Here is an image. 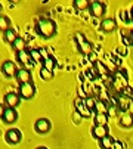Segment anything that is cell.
Segmentation results:
<instances>
[{
  "label": "cell",
  "instance_id": "19",
  "mask_svg": "<svg viewBox=\"0 0 133 149\" xmlns=\"http://www.w3.org/2000/svg\"><path fill=\"white\" fill-rule=\"evenodd\" d=\"M56 67V59L53 56H48L43 59V68H46L49 71H53V68Z\"/></svg>",
  "mask_w": 133,
  "mask_h": 149
},
{
  "label": "cell",
  "instance_id": "10",
  "mask_svg": "<svg viewBox=\"0 0 133 149\" xmlns=\"http://www.w3.org/2000/svg\"><path fill=\"white\" fill-rule=\"evenodd\" d=\"M50 127H52V124H50V121L46 120V118H40V120H37L36 124H34L36 132H37V133H41V134L50 132Z\"/></svg>",
  "mask_w": 133,
  "mask_h": 149
},
{
  "label": "cell",
  "instance_id": "1",
  "mask_svg": "<svg viewBox=\"0 0 133 149\" xmlns=\"http://www.w3.org/2000/svg\"><path fill=\"white\" fill-rule=\"evenodd\" d=\"M36 30H37V33L41 37L50 38L56 33V24L53 22L52 19H40V21H37V24H36Z\"/></svg>",
  "mask_w": 133,
  "mask_h": 149
},
{
  "label": "cell",
  "instance_id": "11",
  "mask_svg": "<svg viewBox=\"0 0 133 149\" xmlns=\"http://www.w3.org/2000/svg\"><path fill=\"white\" fill-rule=\"evenodd\" d=\"M19 100H21V96H19V93H13V92H10V93H6L5 95V105L8 106V108H16V106L19 105Z\"/></svg>",
  "mask_w": 133,
  "mask_h": 149
},
{
  "label": "cell",
  "instance_id": "26",
  "mask_svg": "<svg viewBox=\"0 0 133 149\" xmlns=\"http://www.w3.org/2000/svg\"><path fill=\"white\" fill-rule=\"evenodd\" d=\"M86 105H87V108L90 109V112H95L96 114V100H95V97L89 96L86 99Z\"/></svg>",
  "mask_w": 133,
  "mask_h": 149
},
{
  "label": "cell",
  "instance_id": "32",
  "mask_svg": "<svg viewBox=\"0 0 133 149\" xmlns=\"http://www.w3.org/2000/svg\"><path fill=\"white\" fill-rule=\"evenodd\" d=\"M73 115H74V117H73V118H74V121H76V123H77V124H78V123H80V121H81V118H83V117H81V115H80V114H78V112H77V111H76V112H74V114H73Z\"/></svg>",
  "mask_w": 133,
  "mask_h": 149
},
{
  "label": "cell",
  "instance_id": "22",
  "mask_svg": "<svg viewBox=\"0 0 133 149\" xmlns=\"http://www.w3.org/2000/svg\"><path fill=\"white\" fill-rule=\"evenodd\" d=\"M12 47H13V50L18 53V52H22V50H25V41H24V38H21V37H18L16 40H15V43L12 45Z\"/></svg>",
  "mask_w": 133,
  "mask_h": 149
},
{
  "label": "cell",
  "instance_id": "24",
  "mask_svg": "<svg viewBox=\"0 0 133 149\" xmlns=\"http://www.w3.org/2000/svg\"><path fill=\"white\" fill-rule=\"evenodd\" d=\"M3 34H5V40L8 41V43H10V45H13V43H15V40L18 38L16 33H15L13 30H10V28H9L6 33H3Z\"/></svg>",
  "mask_w": 133,
  "mask_h": 149
},
{
  "label": "cell",
  "instance_id": "25",
  "mask_svg": "<svg viewBox=\"0 0 133 149\" xmlns=\"http://www.w3.org/2000/svg\"><path fill=\"white\" fill-rule=\"evenodd\" d=\"M40 77H41V80H44V81H49V80L53 78V71H49V70H46V68H41V70H40Z\"/></svg>",
  "mask_w": 133,
  "mask_h": 149
},
{
  "label": "cell",
  "instance_id": "30",
  "mask_svg": "<svg viewBox=\"0 0 133 149\" xmlns=\"http://www.w3.org/2000/svg\"><path fill=\"white\" fill-rule=\"evenodd\" d=\"M111 149H124V143H123L121 140H114Z\"/></svg>",
  "mask_w": 133,
  "mask_h": 149
},
{
  "label": "cell",
  "instance_id": "34",
  "mask_svg": "<svg viewBox=\"0 0 133 149\" xmlns=\"http://www.w3.org/2000/svg\"><path fill=\"white\" fill-rule=\"evenodd\" d=\"M130 100H132V103H133V90H132V95H130Z\"/></svg>",
  "mask_w": 133,
  "mask_h": 149
},
{
  "label": "cell",
  "instance_id": "4",
  "mask_svg": "<svg viewBox=\"0 0 133 149\" xmlns=\"http://www.w3.org/2000/svg\"><path fill=\"white\" fill-rule=\"evenodd\" d=\"M130 105H132V100H130L129 96H126L123 93H118L116 96V106H117L118 111H121V112L126 114L129 111V108H130Z\"/></svg>",
  "mask_w": 133,
  "mask_h": 149
},
{
  "label": "cell",
  "instance_id": "29",
  "mask_svg": "<svg viewBox=\"0 0 133 149\" xmlns=\"http://www.w3.org/2000/svg\"><path fill=\"white\" fill-rule=\"evenodd\" d=\"M116 55H118V56H126L127 55V47L126 46H118V47H116Z\"/></svg>",
  "mask_w": 133,
  "mask_h": 149
},
{
  "label": "cell",
  "instance_id": "6",
  "mask_svg": "<svg viewBox=\"0 0 133 149\" xmlns=\"http://www.w3.org/2000/svg\"><path fill=\"white\" fill-rule=\"evenodd\" d=\"M16 59H18V62H19L25 70L31 68V65H33V61H31L30 52H28L27 49H25V50H22V52H18V53H16Z\"/></svg>",
  "mask_w": 133,
  "mask_h": 149
},
{
  "label": "cell",
  "instance_id": "33",
  "mask_svg": "<svg viewBox=\"0 0 133 149\" xmlns=\"http://www.w3.org/2000/svg\"><path fill=\"white\" fill-rule=\"evenodd\" d=\"M5 111H6V108L3 106V103H0V118H3V114H5Z\"/></svg>",
  "mask_w": 133,
  "mask_h": 149
},
{
  "label": "cell",
  "instance_id": "36",
  "mask_svg": "<svg viewBox=\"0 0 133 149\" xmlns=\"http://www.w3.org/2000/svg\"><path fill=\"white\" fill-rule=\"evenodd\" d=\"M37 149H48V148H44V146H40V148H37Z\"/></svg>",
  "mask_w": 133,
  "mask_h": 149
},
{
  "label": "cell",
  "instance_id": "16",
  "mask_svg": "<svg viewBox=\"0 0 133 149\" xmlns=\"http://www.w3.org/2000/svg\"><path fill=\"white\" fill-rule=\"evenodd\" d=\"M120 125L124 127V129H130V127H133V112H126L124 115H121Z\"/></svg>",
  "mask_w": 133,
  "mask_h": 149
},
{
  "label": "cell",
  "instance_id": "5",
  "mask_svg": "<svg viewBox=\"0 0 133 149\" xmlns=\"http://www.w3.org/2000/svg\"><path fill=\"white\" fill-rule=\"evenodd\" d=\"M74 108H76V111H77L83 118L92 117L90 109H89V108H87V105H86V99H80V97H77V99L74 100Z\"/></svg>",
  "mask_w": 133,
  "mask_h": 149
},
{
  "label": "cell",
  "instance_id": "23",
  "mask_svg": "<svg viewBox=\"0 0 133 149\" xmlns=\"http://www.w3.org/2000/svg\"><path fill=\"white\" fill-rule=\"evenodd\" d=\"M89 6H90V2H89V0H76V2H74V8L77 10L89 9Z\"/></svg>",
  "mask_w": 133,
  "mask_h": 149
},
{
  "label": "cell",
  "instance_id": "18",
  "mask_svg": "<svg viewBox=\"0 0 133 149\" xmlns=\"http://www.w3.org/2000/svg\"><path fill=\"white\" fill-rule=\"evenodd\" d=\"M108 114L105 112H98L95 114V125H108Z\"/></svg>",
  "mask_w": 133,
  "mask_h": 149
},
{
  "label": "cell",
  "instance_id": "14",
  "mask_svg": "<svg viewBox=\"0 0 133 149\" xmlns=\"http://www.w3.org/2000/svg\"><path fill=\"white\" fill-rule=\"evenodd\" d=\"M116 28H117V22H116V19H113V18L104 19L101 22V30L104 33H113Z\"/></svg>",
  "mask_w": 133,
  "mask_h": 149
},
{
  "label": "cell",
  "instance_id": "17",
  "mask_svg": "<svg viewBox=\"0 0 133 149\" xmlns=\"http://www.w3.org/2000/svg\"><path fill=\"white\" fill-rule=\"evenodd\" d=\"M121 41L123 46H133V31H126L121 30Z\"/></svg>",
  "mask_w": 133,
  "mask_h": 149
},
{
  "label": "cell",
  "instance_id": "13",
  "mask_svg": "<svg viewBox=\"0 0 133 149\" xmlns=\"http://www.w3.org/2000/svg\"><path fill=\"white\" fill-rule=\"evenodd\" d=\"M16 67H15V63L12 61H6L3 62V65H2V72L6 75V77H15L16 75Z\"/></svg>",
  "mask_w": 133,
  "mask_h": 149
},
{
  "label": "cell",
  "instance_id": "3",
  "mask_svg": "<svg viewBox=\"0 0 133 149\" xmlns=\"http://www.w3.org/2000/svg\"><path fill=\"white\" fill-rule=\"evenodd\" d=\"M36 95V86L34 83H25V84H19V96L22 99H31Z\"/></svg>",
  "mask_w": 133,
  "mask_h": 149
},
{
  "label": "cell",
  "instance_id": "27",
  "mask_svg": "<svg viewBox=\"0 0 133 149\" xmlns=\"http://www.w3.org/2000/svg\"><path fill=\"white\" fill-rule=\"evenodd\" d=\"M0 30L3 33H6L9 30V19L6 16H0Z\"/></svg>",
  "mask_w": 133,
  "mask_h": 149
},
{
  "label": "cell",
  "instance_id": "2",
  "mask_svg": "<svg viewBox=\"0 0 133 149\" xmlns=\"http://www.w3.org/2000/svg\"><path fill=\"white\" fill-rule=\"evenodd\" d=\"M76 43H77V47H78V50L83 53V55H90L92 53V45L89 43V41L86 40V37L81 34V33H76Z\"/></svg>",
  "mask_w": 133,
  "mask_h": 149
},
{
  "label": "cell",
  "instance_id": "28",
  "mask_svg": "<svg viewBox=\"0 0 133 149\" xmlns=\"http://www.w3.org/2000/svg\"><path fill=\"white\" fill-rule=\"evenodd\" d=\"M106 56L114 62V65H117V67H120V65H121V58H118L116 53H106Z\"/></svg>",
  "mask_w": 133,
  "mask_h": 149
},
{
  "label": "cell",
  "instance_id": "21",
  "mask_svg": "<svg viewBox=\"0 0 133 149\" xmlns=\"http://www.w3.org/2000/svg\"><path fill=\"white\" fill-rule=\"evenodd\" d=\"M114 140H116L114 137L106 136V137H104V139H101V140H99V146H101L102 149H111V146H113Z\"/></svg>",
  "mask_w": 133,
  "mask_h": 149
},
{
  "label": "cell",
  "instance_id": "12",
  "mask_svg": "<svg viewBox=\"0 0 133 149\" xmlns=\"http://www.w3.org/2000/svg\"><path fill=\"white\" fill-rule=\"evenodd\" d=\"M16 80L19 81V84H25V83H31V72L30 70H25V68H19L16 71Z\"/></svg>",
  "mask_w": 133,
  "mask_h": 149
},
{
  "label": "cell",
  "instance_id": "35",
  "mask_svg": "<svg viewBox=\"0 0 133 149\" xmlns=\"http://www.w3.org/2000/svg\"><path fill=\"white\" fill-rule=\"evenodd\" d=\"M130 13H132V19H133V8L130 9Z\"/></svg>",
  "mask_w": 133,
  "mask_h": 149
},
{
  "label": "cell",
  "instance_id": "20",
  "mask_svg": "<svg viewBox=\"0 0 133 149\" xmlns=\"http://www.w3.org/2000/svg\"><path fill=\"white\" fill-rule=\"evenodd\" d=\"M30 56H31L33 63H43V56H41L38 49H31L30 50Z\"/></svg>",
  "mask_w": 133,
  "mask_h": 149
},
{
  "label": "cell",
  "instance_id": "8",
  "mask_svg": "<svg viewBox=\"0 0 133 149\" xmlns=\"http://www.w3.org/2000/svg\"><path fill=\"white\" fill-rule=\"evenodd\" d=\"M5 139H6V142H8L9 145H16V143H19V142H21L22 134H21V132H19L18 129H10V130H8V132H6Z\"/></svg>",
  "mask_w": 133,
  "mask_h": 149
},
{
  "label": "cell",
  "instance_id": "31",
  "mask_svg": "<svg viewBox=\"0 0 133 149\" xmlns=\"http://www.w3.org/2000/svg\"><path fill=\"white\" fill-rule=\"evenodd\" d=\"M89 61H90L92 63H96V62H98V58H96V53H93V52H92L90 55H89Z\"/></svg>",
  "mask_w": 133,
  "mask_h": 149
},
{
  "label": "cell",
  "instance_id": "9",
  "mask_svg": "<svg viewBox=\"0 0 133 149\" xmlns=\"http://www.w3.org/2000/svg\"><path fill=\"white\" fill-rule=\"evenodd\" d=\"M92 136L95 139H104L109 136V127L108 125H93L92 127Z\"/></svg>",
  "mask_w": 133,
  "mask_h": 149
},
{
  "label": "cell",
  "instance_id": "7",
  "mask_svg": "<svg viewBox=\"0 0 133 149\" xmlns=\"http://www.w3.org/2000/svg\"><path fill=\"white\" fill-rule=\"evenodd\" d=\"M89 10H90V13H92L93 18H99V16H102V15L105 13L106 6H105V3H102V2H90Z\"/></svg>",
  "mask_w": 133,
  "mask_h": 149
},
{
  "label": "cell",
  "instance_id": "15",
  "mask_svg": "<svg viewBox=\"0 0 133 149\" xmlns=\"http://www.w3.org/2000/svg\"><path fill=\"white\" fill-rule=\"evenodd\" d=\"M16 118H18V114H16V111L13 109V108H6V111H5V114H3V121L6 123V124H12V123H15L16 121Z\"/></svg>",
  "mask_w": 133,
  "mask_h": 149
}]
</instances>
